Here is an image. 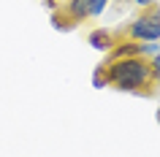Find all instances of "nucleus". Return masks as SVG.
Instances as JSON below:
<instances>
[{
  "instance_id": "nucleus-1",
  "label": "nucleus",
  "mask_w": 160,
  "mask_h": 157,
  "mask_svg": "<svg viewBox=\"0 0 160 157\" xmlns=\"http://www.w3.org/2000/svg\"><path fill=\"white\" fill-rule=\"evenodd\" d=\"M103 79H106V87L117 92H130V95H141V98L158 95L149 57H141V54L109 57L103 62Z\"/></svg>"
},
{
  "instance_id": "nucleus-2",
  "label": "nucleus",
  "mask_w": 160,
  "mask_h": 157,
  "mask_svg": "<svg viewBox=\"0 0 160 157\" xmlns=\"http://www.w3.org/2000/svg\"><path fill=\"white\" fill-rule=\"evenodd\" d=\"M114 33V46L117 43H149L160 41V3H152L147 8H138L128 25L111 30Z\"/></svg>"
},
{
  "instance_id": "nucleus-3",
  "label": "nucleus",
  "mask_w": 160,
  "mask_h": 157,
  "mask_svg": "<svg viewBox=\"0 0 160 157\" xmlns=\"http://www.w3.org/2000/svg\"><path fill=\"white\" fill-rule=\"evenodd\" d=\"M87 43H90L92 49H98V52H111L114 49V33L98 27V30H92V33L87 35Z\"/></svg>"
},
{
  "instance_id": "nucleus-4",
  "label": "nucleus",
  "mask_w": 160,
  "mask_h": 157,
  "mask_svg": "<svg viewBox=\"0 0 160 157\" xmlns=\"http://www.w3.org/2000/svg\"><path fill=\"white\" fill-rule=\"evenodd\" d=\"M149 65H152V76H155V84H158V90H160V52L155 54V57H149Z\"/></svg>"
},
{
  "instance_id": "nucleus-5",
  "label": "nucleus",
  "mask_w": 160,
  "mask_h": 157,
  "mask_svg": "<svg viewBox=\"0 0 160 157\" xmlns=\"http://www.w3.org/2000/svg\"><path fill=\"white\" fill-rule=\"evenodd\" d=\"M152 3H158V0H133V6H138V8H147Z\"/></svg>"
},
{
  "instance_id": "nucleus-6",
  "label": "nucleus",
  "mask_w": 160,
  "mask_h": 157,
  "mask_svg": "<svg viewBox=\"0 0 160 157\" xmlns=\"http://www.w3.org/2000/svg\"><path fill=\"white\" fill-rule=\"evenodd\" d=\"M62 3H65V0H62ZM46 6H49V8H52V0H46Z\"/></svg>"
}]
</instances>
